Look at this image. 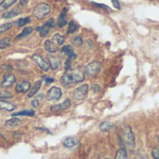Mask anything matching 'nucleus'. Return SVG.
I'll return each instance as SVG.
<instances>
[{
  "mask_svg": "<svg viewBox=\"0 0 159 159\" xmlns=\"http://www.w3.org/2000/svg\"><path fill=\"white\" fill-rule=\"evenodd\" d=\"M123 138H124L126 146L130 151H133L135 149L136 143H135V135L130 127H126L123 129Z\"/></svg>",
  "mask_w": 159,
  "mask_h": 159,
  "instance_id": "1",
  "label": "nucleus"
},
{
  "mask_svg": "<svg viewBox=\"0 0 159 159\" xmlns=\"http://www.w3.org/2000/svg\"><path fill=\"white\" fill-rule=\"evenodd\" d=\"M101 69H102V62L98 61H93L86 65L84 72L89 77H96L101 72Z\"/></svg>",
  "mask_w": 159,
  "mask_h": 159,
  "instance_id": "2",
  "label": "nucleus"
},
{
  "mask_svg": "<svg viewBox=\"0 0 159 159\" xmlns=\"http://www.w3.org/2000/svg\"><path fill=\"white\" fill-rule=\"evenodd\" d=\"M51 10V7L47 3H39L35 6L34 9V15L36 19L38 20H42L44 19L48 14H49Z\"/></svg>",
  "mask_w": 159,
  "mask_h": 159,
  "instance_id": "3",
  "label": "nucleus"
},
{
  "mask_svg": "<svg viewBox=\"0 0 159 159\" xmlns=\"http://www.w3.org/2000/svg\"><path fill=\"white\" fill-rule=\"evenodd\" d=\"M89 90V85H88V84H83V85L77 87V88L74 90V92H73V97H74V99L76 100V101H82V100H84V99L88 96Z\"/></svg>",
  "mask_w": 159,
  "mask_h": 159,
  "instance_id": "4",
  "label": "nucleus"
},
{
  "mask_svg": "<svg viewBox=\"0 0 159 159\" xmlns=\"http://www.w3.org/2000/svg\"><path fill=\"white\" fill-rule=\"evenodd\" d=\"M55 26V21H54V19H50L48 20L47 22H45L44 25L42 26H39V27H36L35 30L39 33L40 36L41 37H46L48 33H49V30L51 28H53Z\"/></svg>",
  "mask_w": 159,
  "mask_h": 159,
  "instance_id": "5",
  "label": "nucleus"
},
{
  "mask_svg": "<svg viewBox=\"0 0 159 159\" xmlns=\"http://www.w3.org/2000/svg\"><path fill=\"white\" fill-rule=\"evenodd\" d=\"M62 95V92H61V89L58 87H52L50 88L48 92H47V100L49 101V102H53V101H57L59 100Z\"/></svg>",
  "mask_w": 159,
  "mask_h": 159,
  "instance_id": "6",
  "label": "nucleus"
},
{
  "mask_svg": "<svg viewBox=\"0 0 159 159\" xmlns=\"http://www.w3.org/2000/svg\"><path fill=\"white\" fill-rule=\"evenodd\" d=\"M15 82H16V77L14 75L6 74L3 77V81L1 82V87H2V89H7L11 88Z\"/></svg>",
  "mask_w": 159,
  "mask_h": 159,
  "instance_id": "7",
  "label": "nucleus"
},
{
  "mask_svg": "<svg viewBox=\"0 0 159 159\" xmlns=\"http://www.w3.org/2000/svg\"><path fill=\"white\" fill-rule=\"evenodd\" d=\"M32 59L34 61V62L38 65V67H40V69L44 72H48L49 69V64L39 55V54H34L32 56Z\"/></svg>",
  "mask_w": 159,
  "mask_h": 159,
  "instance_id": "8",
  "label": "nucleus"
},
{
  "mask_svg": "<svg viewBox=\"0 0 159 159\" xmlns=\"http://www.w3.org/2000/svg\"><path fill=\"white\" fill-rule=\"evenodd\" d=\"M31 89V83L28 80H20L17 83L15 90L17 93H26Z\"/></svg>",
  "mask_w": 159,
  "mask_h": 159,
  "instance_id": "9",
  "label": "nucleus"
},
{
  "mask_svg": "<svg viewBox=\"0 0 159 159\" xmlns=\"http://www.w3.org/2000/svg\"><path fill=\"white\" fill-rule=\"evenodd\" d=\"M71 76H72L74 84L75 83H81L85 80V72L82 71L80 68H76V69L72 71Z\"/></svg>",
  "mask_w": 159,
  "mask_h": 159,
  "instance_id": "10",
  "label": "nucleus"
},
{
  "mask_svg": "<svg viewBox=\"0 0 159 159\" xmlns=\"http://www.w3.org/2000/svg\"><path fill=\"white\" fill-rule=\"evenodd\" d=\"M71 107V101L69 99L64 100L62 102L58 103V104H54L50 107V111L51 112H59V111H64L67 110Z\"/></svg>",
  "mask_w": 159,
  "mask_h": 159,
  "instance_id": "11",
  "label": "nucleus"
},
{
  "mask_svg": "<svg viewBox=\"0 0 159 159\" xmlns=\"http://www.w3.org/2000/svg\"><path fill=\"white\" fill-rule=\"evenodd\" d=\"M67 24V8L63 7L62 10L61 11L59 18H58V21H57V25L60 28L64 27Z\"/></svg>",
  "mask_w": 159,
  "mask_h": 159,
  "instance_id": "12",
  "label": "nucleus"
},
{
  "mask_svg": "<svg viewBox=\"0 0 159 159\" xmlns=\"http://www.w3.org/2000/svg\"><path fill=\"white\" fill-rule=\"evenodd\" d=\"M61 52L63 53V54H65L67 56V58L70 59L71 61H73V60H75L76 58V54H75V52L74 51L73 48L70 45L63 46L61 48Z\"/></svg>",
  "mask_w": 159,
  "mask_h": 159,
  "instance_id": "13",
  "label": "nucleus"
},
{
  "mask_svg": "<svg viewBox=\"0 0 159 159\" xmlns=\"http://www.w3.org/2000/svg\"><path fill=\"white\" fill-rule=\"evenodd\" d=\"M16 109V105L12 102H9L7 100H0V111L6 110L11 112Z\"/></svg>",
  "mask_w": 159,
  "mask_h": 159,
  "instance_id": "14",
  "label": "nucleus"
},
{
  "mask_svg": "<svg viewBox=\"0 0 159 159\" xmlns=\"http://www.w3.org/2000/svg\"><path fill=\"white\" fill-rule=\"evenodd\" d=\"M48 62H49V66L51 68V70H57L60 65H61V61L59 58L55 57V56H52V55H48Z\"/></svg>",
  "mask_w": 159,
  "mask_h": 159,
  "instance_id": "15",
  "label": "nucleus"
},
{
  "mask_svg": "<svg viewBox=\"0 0 159 159\" xmlns=\"http://www.w3.org/2000/svg\"><path fill=\"white\" fill-rule=\"evenodd\" d=\"M62 143L66 148L72 149V148H75L78 144V141L75 139L74 137H67L63 140Z\"/></svg>",
  "mask_w": 159,
  "mask_h": 159,
  "instance_id": "16",
  "label": "nucleus"
},
{
  "mask_svg": "<svg viewBox=\"0 0 159 159\" xmlns=\"http://www.w3.org/2000/svg\"><path fill=\"white\" fill-rule=\"evenodd\" d=\"M44 48L48 53H55L58 51V48L52 40H46L44 43Z\"/></svg>",
  "mask_w": 159,
  "mask_h": 159,
  "instance_id": "17",
  "label": "nucleus"
},
{
  "mask_svg": "<svg viewBox=\"0 0 159 159\" xmlns=\"http://www.w3.org/2000/svg\"><path fill=\"white\" fill-rule=\"evenodd\" d=\"M61 84L64 87V88H70L74 82L71 76V74H65L61 77Z\"/></svg>",
  "mask_w": 159,
  "mask_h": 159,
  "instance_id": "18",
  "label": "nucleus"
},
{
  "mask_svg": "<svg viewBox=\"0 0 159 159\" xmlns=\"http://www.w3.org/2000/svg\"><path fill=\"white\" fill-rule=\"evenodd\" d=\"M21 13V10L19 8V7H15L11 10H8L5 13H3L2 15V18L3 19H10V18H14L16 16H18L19 14Z\"/></svg>",
  "mask_w": 159,
  "mask_h": 159,
  "instance_id": "19",
  "label": "nucleus"
},
{
  "mask_svg": "<svg viewBox=\"0 0 159 159\" xmlns=\"http://www.w3.org/2000/svg\"><path fill=\"white\" fill-rule=\"evenodd\" d=\"M115 128V125L109 121H103L99 125V129L103 132H109Z\"/></svg>",
  "mask_w": 159,
  "mask_h": 159,
  "instance_id": "20",
  "label": "nucleus"
},
{
  "mask_svg": "<svg viewBox=\"0 0 159 159\" xmlns=\"http://www.w3.org/2000/svg\"><path fill=\"white\" fill-rule=\"evenodd\" d=\"M41 86H42V81H40V80L36 81V82L34 83V85L33 86V88L30 89V91H29V93H28V98L34 97V96L38 92V90H39L40 88H41Z\"/></svg>",
  "mask_w": 159,
  "mask_h": 159,
  "instance_id": "21",
  "label": "nucleus"
},
{
  "mask_svg": "<svg viewBox=\"0 0 159 159\" xmlns=\"http://www.w3.org/2000/svg\"><path fill=\"white\" fill-rule=\"evenodd\" d=\"M21 124V120L17 118V117H12L8 120L6 121L5 123V126L7 127V128H15V127H18Z\"/></svg>",
  "mask_w": 159,
  "mask_h": 159,
  "instance_id": "22",
  "label": "nucleus"
},
{
  "mask_svg": "<svg viewBox=\"0 0 159 159\" xmlns=\"http://www.w3.org/2000/svg\"><path fill=\"white\" fill-rule=\"evenodd\" d=\"M34 31V28L33 27H25L20 34H19L16 37H15V40H20V39H22L26 36H28L29 34H31Z\"/></svg>",
  "mask_w": 159,
  "mask_h": 159,
  "instance_id": "23",
  "label": "nucleus"
},
{
  "mask_svg": "<svg viewBox=\"0 0 159 159\" xmlns=\"http://www.w3.org/2000/svg\"><path fill=\"white\" fill-rule=\"evenodd\" d=\"M35 115V112L34 110H23V111H20L17 113H14L12 115V116H34Z\"/></svg>",
  "mask_w": 159,
  "mask_h": 159,
  "instance_id": "24",
  "label": "nucleus"
},
{
  "mask_svg": "<svg viewBox=\"0 0 159 159\" xmlns=\"http://www.w3.org/2000/svg\"><path fill=\"white\" fill-rule=\"evenodd\" d=\"M16 2H17V0H3L0 3V11L7 9L9 7H11Z\"/></svg>",
  "mask_w": 159,
  "mask_h": 159,
  "instance_id": "25",
  "label": "nucleus"
},
{
  "mask_svg": "<svg viewBox=\"0 0 159 159\" xmlns=\"http://www.w3.org/2000/svg\"><path fill=\"white\" fill-rule=\"evenodd\" d=\"M116 159H129L128 158V153L127 150L123 148H119L116 153Z\"/></svg>",
  "mask_w": 159,
  "mask_h": 159,
  "instance_id": "26",
  "label": "nucleus"
},
{
  "mask_svg": "<svg viewBox=\"0 0 159 159\" xmlns=\"http://www.w3.org/2000/svg\"><path fill=\"white\" fill-rule=\"evenodd\" d=\"M78 24L75 21V20H70L68 23V30H67V34H74L78 30Z\"/></svg>",
  "mask_w": 159,
  "mask_h": 159,
  "instance_id": "27",
  "label": "nucleus"
},
{
  "mask_svg": "<svg viewBox=\"0 0 159 159\" xmlns=\"http://www.w3.org/2000/svg\"><path fill=\"white\" fill-rule=\"evenodd\" d=\"M52 41H53L56 45L61 46V45H63V43H64V37H63L61 34H60L57 33V34H55L53 35Z\"/></svg>",
  "mask_w": 159,
  "mask_h": 159,
  "instance_id": "28",
  "label": "nucleus"
},
{
  "mask_svg": "<svg viewBox=\"0 0 159 159\" xmlns=\"http://www.w3.org/2000/svg\"><path fill=\"white\" fill-rule=\"evenodd\" d=\"M13 98V94L7 90H0V100H9Z\"/></svg>",
  "mask_w": 159,
  "mask_h": 159,
  "instance_id": "29",
  "label": "nucleus"
},
{
  "mask_svg": "<svg viewBox=\"0 0 159 159\" xmlns=\"http://www.w3.org/2000/svg\"><path fill=\"white\" fill-rule=\"evenodd\" d=\"M134 159H149V158H148V156H147L146 152H145V151H143V150H142V149H140V150H138V151H137V153H136V155H135V157H134Z\"/></svg>",
  "mask_w": 159,
  "mask_h": 159,
  "instance_id": "30",
  "label": "nucleus"
},
{
  "mask_svg": "<svg viewBox=\"0 0 159 159\" xmlns=\"http://www.w3.org/2000/svg\"><path fill=\"white\" fill-rule=\"evenodd\" d=\"M30 20H31L30 17H25V18H20V19H19L16 22H17V25H18L19 27H22V26L26 25L28 22H30Z\"/></svg>",
  "mask_w": 159,
  "mask_h": 159,
  "instance_id": "31",
  "label": "nucleus"
},
{
  "mask_svg": "<svg viewBox=\"0 0 159 159\" xmlns=\"http://www.w3.org/2000/svg\"><path fill=\"white\" fill-rule=\"evenodd\" d=\"M72 43H73V45H75V47H81L82 45H83V39H82V37L81 36H79V35H76V36H75L73 39H72Z\"/></svg>",
  "mask_w": 159,
  "mask_h": 159,
  "instance_id": "32",
  "label": "nucleus"
},
{
  "mask_svg": "<svg viewBox=\"0 0 159 159\" xmlns=\"http://www.w3.org/2000/svg\"><path fill=\"white\" fill-rule=\"evenodd\" d=\"M43 94H39L38 96H36L35 97V99H34L33 101H32V105H33V107H34V108H38L39 107V105H40V101L43 99Z\"/></svg>",
  "mask_w": 159,
  "mask_h": 159,
  "instance_id": "33",
  "label": "nucleus"
},
{
  "mask_svg": "<svg viewBox=\"0 0 159 159\" xmlns=\"http://www.w3.org/2000/svg\"><path fill=\"white\" fill-rule=\"evenodd\" d=\"M13 26V23L11 22H7V23H4V24H1L0 25V34L8 31L11 27Z\"/></svg>",
  "mask_w": 159,
  "mask_h": 159,
  "instance_id": "34",
  "label": "nucleus"
},
{
  "mask_svg": "<svg viewBox=\"0 0 159 159\" xmlns=\"http://www.w3.org/2000/svg\"><path fill=\"white\" fill-rule=\"evenodd\" d=\"M9 45H10V38L9 37H6V38H3L0 40V48L1 49L6 48Z\"/></svg>",
  "mask_w": 159,
  "mask_h": 159,
  "instance_id": "35",
  "label": "nucleus"
},
{
  "mask_svg": "<svg viewBox=\"0 0 159 159\" xmlns=\"http://www.w3.org/2000/svg\"><path fill=\"white\" fill-rule=\"evenodd\" d=\"M91 4H92V5H94V6H96V7H100V8H103V9H105V10H109V11H111V8H110L107 5H104V4H99V3H96V2H92Z\"/></svg>",
  "mask_w": 159,
  "mask_h": 159,
  "instance_id": "36",
  "label": "nucleus"
},
{
  "mask_svg": "<svg viewBox=\"0 0 159 159\" xmlns=\"http://www.w3.org/2000/svg\"><path fill=\"white\" fill-rule=\"evenodd\" d=\"M12 69H13L12 66L9 65V64H3L0 67V70L3 71V72H10V71H12Z\"/></svg>",
  "mask_w": 159,
  "mask_h": 159,
  "instance_id": "37",
  "label": "nucleus"
},
{
  "mask_svg": "<svg viewBox=\"0 0 159 159\" xmlns=\"http://www.w3.org/2000/svg\"><path fill=\"white\" fill-rule=\"evenodd\" d=\"M91 90H92V92H93L94 94H97V93H99L100 90H101V86H100L99 84H93V85L91 86Z\"/></svg>",
  "mask_w": 159,
  "mask_h": 159,
  "instance_id": "38",
  "label": "nucleus"
},
{
  "mask_svg": "<svg viewBox=\"0 0 159 159\" xmlns=\"http://www.w3.org/2000/svg\"><path fill=\"white\" fill-rule=\"evenodd\" d=\"M152 157L154 159H159V147H156L152 151Z\"/></svg>",
  "mask_w": 159,
  "mask_h": 159,
  "instance_id": "39",
  "label": "nucleus"
},
{
  "mask_svg": "<svg viewBox=\"0 0 159 159\" xmlns=\"http://www.w3.org/2000/svg\"><path fill=\"white\" fill-rule=\"evenodd\" d=\"M71 67H72V61L67 58V60L65 61V67H64L65 68V71L67 72V71L71 70Z\"/></svg>",
  "mask_w": 159,
  "mask_h": 159,
  "instance_id": "40",
  "label": "nucleus"
},
{
  "mask_svg": "<svg viewBox=\"0 0 159 159\" xmlns=\"http://www.w3.org/2000/svg\"><path fill=\"white\" fill-rule=\"evenodd\" d=\"M111 1H112V4H113L115 8H116L118 10L121 9V5H120V2L118 0H111Z\"/></svg>",
  "mask_w": 159,
  "mask_h": 159,
  "instance_id": "41",
  "label": "nucleus"
},
{
  "mask_svg": "<svg viewBox=\"0 0 159 159\" xmlns=\"http://www.w3.org/2000/svg\"><path fill=\"white\" fill-rule=\"evenodd\" d=\"M21 136H22V133H21V132H20V131H16V132H14V133H13V135H12V137H13L14 139H16V140L20 139V138H21Z\"/></svg>",
  "mask_w": 159,
  "mask_h": 159,
  "instance_id": "42",
  "label": "nucleus"
},
{
  "mask_svg": "<svg viewBox=\"0 0 159 159\" xmlns=\"http://www.w3.org/2000/svg\"><path fill=\"white\" fill-rule=\"evenodd\" d=\"M44 78V81L46 82V84H50V83H53L54 82V79L51 78V77H48V76H43Z\"/></svg>",
  "mask_w": 159,
  "mask_h": 159,
  "instance_id": "43",
  "label": "nucleus"
},
{
  "mask_svg": "<svg viewBox=\"0 0 159 159\" xmlns=\"http://www.w3.org/2000/svg\"><path fill=\"white\" fill-rule=\"evenodd\" d=\"M28 1H29V0H20V6H21V7H25V6L27 5Z\"/></svg>",
  "mask_w": 159,
  "mask_h": 159,
  "instance_id": "44",
  "label": "nucleus"
},
{
  "mask_svg": "<svg viewBox=\"0 0 159 159\" xmlns=\"http://www.w3.org/2000/svg\"><path fill=\"white\" fill-rule=\"evenodd\" d=\"M104 159H110V158H108V157H107V158H104Z\"/></svg>",
  "mask_w": 159,
  "mask_h": 159,
  "instance_id": "45",
  "label": "nucleus"
},
{
  "mask_svg": "<svg viewBox=\"0 0 159 159\" xmlns=\"http://www.w3.org/2000/svg\"><path fill=\"white\" fill-rule=\"evenodd\" d=\"M158 143H159V136H158Z\"/></svg>",
  "mask_w": 159,
  "mask_h": 159,
  "instance_id": "46",
  "label": "nucleus"
},
{
  "mask_svg": "<svg viewBox=\"0 0 159 159\" xmlns=\"http://www.w3.org/2000/svg\"><path fill=\"white\" fill-rule=\"evenodd\" d=\"M0 59H1V56H0Z\"/></svg>",
  "mask_w": 159,
  "mask_h": 159,
  "instance_id": "47",
  "label": "nucleus"
}]
</instances>
